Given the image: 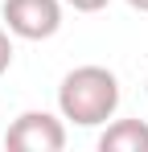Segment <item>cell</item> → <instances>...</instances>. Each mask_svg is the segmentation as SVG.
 <instances>
[{"label": "cell", "mask_w": 148, "mask_h": 152, "mask_svg": "<svg viewBox=\"0 0 148 152\" xmlns=\"http://www.w3.org/2000/svg\"><path fill=\"white\" fill-rule=\"evenodd\" d=\"M127 4H132L136 12H148V0H127Z\"/></svg>", "instance_id": "7"}, {"label": "cell", "mask_w": 148, "mask_h": 152, "mask_svg": "<svg viewBox=\"0 0 148 152\" xmlns=\"http://www.w3.org/2000/svg\"><path fill=\"white\" fill-rule=\"evenodd\" d=\"M4 29L25 41H45L62 29V0H4Z\"/></svg>", "instance_id": "3"}, {"label": "cell", "mask_w": 148, "mask_h": 152, "mask_svg": "<svg viewBox=\"0 0 148 152\" xmlns=\"http://www.w3.org/2000/svg\"><path fill=\"white\" fill-rule=\"evenodd\" d=\"M144 86H148V78H144Z\"/></svg>", "instance_id": "8"}, {"label": "cell", "mask_w": 148, "mask_h": 152, "mask_svg": "<svg viewBox=\"0 0 148 152\" xmlns=\"http://www.w3.org/2000/svg\"><path fill=\"white\" fill-rule=\"evenodd\" d=\"M4 148L12 152H62L66 148V124L49 111H21L8 132H4Z\"/></svg>", "instance_id": "2"}, {"label": "cell", "mask_w": 148, "mask_h": 152, "mask_svg": "<svg viewBox=\"0 0 148 152\" xmlns=\"http://www.w3.org/2000/svg\"><path fill=\"white\" fill-rule=\"evenodd\" d=\"M70 8H78V12H99V8H107L111 0H66Z\"/></svg>", "instance_id": "6"}, {"label": "cell", "mask_w": 148, "mask_h": 152, "mask_svg": "<svg viewBox=\"0 0 148 152\" xmlns=\"http://www.w3.org/2000/svg\"><path fill=\"white\" fill-rule=\"evenodd\" d=\"M12 66V41H8V29H0V74Z\"/></svg>", "instance_id": "5"}, {"label": "cell", "mask_w": 148, "mask_h": 152, "mask_svg": "<svg viewBox=\"0 0 148 152\" xmlns=\"http://www.w3.org/2000/svg\"><path fill=\"white\" fill-rule=\"evenodd\" d=\"M58 107L62 119H70L78 127H99L107 124L119 107V78L107 66H78L62 78L58 86Z\"/></svg>", "instance_id": "1"}, {"label": "cell", "mask_w": 148, "mask_h": 152, "mask_svg": "<svg viewBox=\"0 0 148 152\" xmlns=\"http://www.w3.org/2000/svg\"><path fill=\"white\" fill-rule=\"evenodd\" d=\"M99 152H148V124L144 119H115L99 136Z\"/></svg>", "instance_id": "4"}]
</instances>
